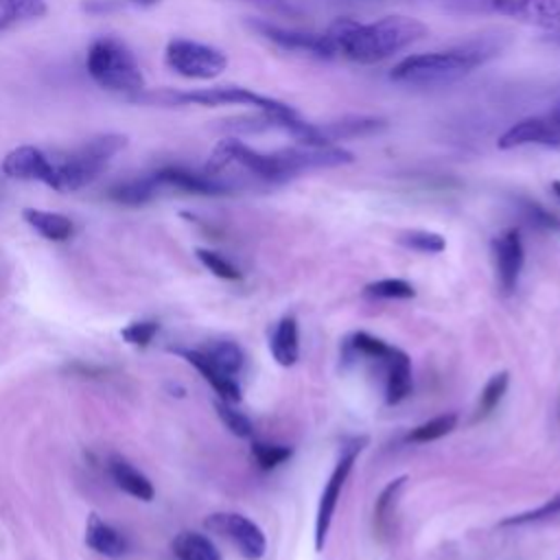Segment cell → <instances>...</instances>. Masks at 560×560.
I'll return each instance as SVG.
<instances>
[{"label": "cell", "instance_id": "1", "mask_svg": "<svg viewBox=\"0 0 560 560\" xmlns=\"http://www.w3.org/2000/svg\"><path fill=\"white\" fill-rule=\"evenodd\" d=\"M335 48L354 63H378L392 55L420 42L429 28L420 20L402 13L383 15L374 22H359L354 18H337L324 31Z\"/></svg>", "mask_w": 560, "mask_h": 560}, {"label": "cell", "instance_id": "2", "mask_svg": "<svg viewBox=\"0 0 560 560\" xmlns=\"http://www.w3.org/2000/svg\"><path fill=\"white\" fill-rule=\"evenodd\" d=\"M499 48L494 39H472L455 48L409 55L392 68L389 79L407 85L453 83L492 59Z\"/></svg>", "mask_w": 560, "mask_h": 560}, {"label": "cell", "instance_id": "3", "mask_svg": "<svg viewBox=\"0 0 560 560\" xmlns=\"http://www.w3.org/2000/svg\"><path fill=\"white\" fill-rule=\"evenodd\" d=\"M125 147H127V136L101 133L85 140L72 151L52 153L50 188L57 192H74L92 184Z\"/></svg>", "mask_w": 560, "mask_h": 560}, {"label": "cell", "instance_id": "4", "mask_svg": "<svg viewBox=\"0 0 560 560\" xmlns=\"http://www.w3.org/2000/svg\"><path fill=\"white\" fill-rule=\"evenodd\" d=\"M85 70L96 85L129 101L144 92V74L136 55L114 35H101L88 46Z\"/></svg>", "mask_w": 560, "mask_h": 560}, {"label": "cell", "instance_id": "5", "mask_svg": "<svg viewBox=\"0 0 560 560\" xmlns=\"http://www.w3.org/2000/svg\"><path fill=\"white\" fill-rule=\"evenodd\" d=\"M133 103H151V105H164V107H186V105H199V107H223V105H243L252 109L262 112H289L291 105L258 94L249 88L241 85H217V88H199V90H155V92H142L133 98Z\"/></svg>", "mask_w": 560, "mask_h": 560}, {"label": "cell", "instance_id": "6", "mask_svg": "<svg viewBox=\"0 0 560 560\" xmlns=\"http://www.w3.org/2000/svg\"><path fill=\"white\" fill-rule=\"evenodd\" d=\"M164 63L184 79L210 81V79H217L228 68V57L223 50L210 44L175 37L166 44Z\"/></svg>", "mask_w": 560, "mask_h": 560}, {"label": "cell", "instance_id": "7", "mask_svg": "<svg viewBox=\"0 0 560 560\" xmlns=\"http://www.w3.org/2000/svg\"><path fill=\"white\" fill-rule=\"evenodd\" d=\"M368 444V438H350L343 442L341 446V455L319 494V503H317V514H315V549L322 551L324 545H326V538H328V532H330V525H332V516H335V510H337V503L341 499V490L354 468V462L359 457V453L365 448Z\"/></svg>", "mask_w": 560, "mask_h": 560}, {"label": "cell", "instance_id": "8", "mask_svg": "<svg viewBox=\"0 0 560 560\" xmlns=\"http://www.w3.org/2000/svg\"><path fill=\"white\" fill-rule=\"evenodd\" d=\"M247 26L269 44L289 50V52H300L317 59H332L335 48L328 39L326 33H311V31H300V28H287L269 20H249Z\"/></svg>", "mask_w": 560, "mask_h": 560}, {"label": "cell", "instance_id": "9", "mask_svg": "<svg viewBox=\"0 0 560 560\" xmlns=\"http://www.w3.org/2000/svg\"><path fill=\"white\" fill-rule=\"evenodd\" d=\"M210 532L228 538L245 560H260L267 551L265 532L245 514L238 512H217L203 523Z\"/></svg>", "mask_w": 560, "mask_h": 560}, {"label": "cell", "instance_id": "10", "mask_svg": "<svg viewBox=\"0 0 560 560\" xmlns=\"http://www.w3.org/2000/svg\"><path fill=\"white\" fill-rule=\"evenodd\" d=\"M560 147V107L542 116L521 118L510 125L497 140V147L503 151L518 147Z\"/></svg>", "mask_w": 560, "mask_h": 560}, {"label": "cell", "instance_id": "11", "mask_svg": "<svg viewBox=\"0 0 560 560\" xmlns=\"http://www.w3.org/2000/svg\"><path fill=\"white\" fill-rule=\"evenodd\" d=\"M499 15L536 26L560 42V0H488Z\"/></svg>", "mask_w": 560, "mask_h": 560}, {"label": "cell", "instance_id": "12", "mask_svg": "<svg viewBox=\"0 0 560 560\" xmlns=\"http://www.w3.org/2000/svg\"><path fill=\"white\" fill-rule=\"evenodd\" d=\"M153 179L158 182L160 190H177L186 195H203V197H217V195H228L232 192V186L225 184L223 179L208 175L203 168L192 171L186 166L168 164L151 173Z\"/></svg>", "mask_w": 560, "mask_h": 560}, {"label": "cell", "instance_id": "13", "mask_svg": "<svg viewBox=\"0 0 560 560\" xmlns=\"http://www.w3.org/2000/svg\"><path fill=\"white\" fill-rule=\"evenodd\" d=\"M492 260L499 287L505 293H512L518 287V278L525 265V247L516 228H508L492 238Z\"/></svg>", "mask_w": 560, "mask_h": 560}, {"label": "cell", "instance_id": "14", "mask_svg": "<svg viewBox=\"0 0 560 560\" xmlns=\"http://www.w3.org/2000/svg\"><path fill=\"white\" fill-rule=\"evenodd\" d=\"M2 173L11 179H24V182H42L50 188L52 182V162L50 153L22 144L11 149L2 160Z\"/></svg>", "mask_w": 560, "mask_h": 560}, {"label": "cell", "instance_id": "15", "mask_svg": "<svg viewBox=\"0 0 560 560\" xmlns=\"http://www.w3.org/2000/svg\"><path fill=\"white\" fill-rule=\"evenodd\" d=\"M381 368L385 370V400H387V405L402 402L413 389L409 354L400 348H392V352L385 357Z\"/></svg>", "mask_w": 560, "mask_h": 560}, {"label": "cell", "instance_id": "16", "mask_svg": "<svg viewBox=\"0 0 560 560\" xmlns=\"http://www.w3.org/2000/svg\"><path fill=\"white\" fill-rule=\"evenodd\" d=\"M177 354H182L210 383V387L221 396V400H228V402H238L241 400V385L236 383V378L223 374L203 354V350H177Z\"/></svg>", "mask_w": 560, "mask_h": 560}, {"label": "cell", "instance_id": "17", "mask_svg": "<svg viewBox=\"0 0 560 560\" xmlns=\"http://www.w3.org/2000/svg\"><path fill=\"white\" fill-rule=\"evenodd\" d=\"M107 468H109V475H112L114 483L122 492H127V494H131L133 499H140V501H153L155 488H153L151 479L144 472H140L133 464H129L125 457L112 455Z\"/></svg>", "mask_w": 560, "mask_h": 560}, {"label": "cell", "instance_id": "18", "mask_svg": "<svg viewBox=\"0 0 560 560\" xmlns=\"http://www.w3.org/2000/svg\"><path fill=\"white\" fill-rule=\"evenodd\" d=\"M269 350L271 357L276 359L278 365L291 368L300 359V330H298V319L293 315H284L271 332L269 339Z\"/></svg>", "mask_w": 560, "mask_h": 560}, {"label": "cell", "instance_id": "19", "mask_svg": "<svg viewBox=\"0 0 560 560\" xmlns=\"http://www.w3.org/2000/svg\"><path fill=\"white\" fill-rule=\"evenodd\" d=\"M407 486V475L394 477L392 481L385 483L381 494L376 497L374 503V532L381 538H389L394 532V518H396V508L400 501V494Z\"/></svg>", "mask_w": 560, "mask_h": 560}, {"label": "cell", "instance_id": "20", "mask_svg": "<svg viewBox=\"0 0 560 560\" xmlns=\"http://www.w3.org/2000/svg\"><path fill=\"white\" fill-rule=\"evenodd\" d=\"M85 545L105 558H120L127 549L125 538L98 514H90L85 523Z\"/></svg>", "mask_w": 560, "mask_h": 560}, {"label": "cell", "instance_id": "21", "mask_svg": "<svg viewBox=\"0 0 560 560\" xmlns=\"http://www.w3.org/2000/svg\"><path fill=\"white\" fill-rule=\"evenodd\" d=\"M160 186L158 182L153 179V175H140V177H131V179H125V182H118L114 184L109 190H107V197L120 206H144L149 203L151 199H155L160 195Z\"/></svg>", "mask_w": 560, "mask_h": 560}, {"label": "cell", "instance_id": "22", "mask_svg": "<svg viewBox=\"0 0 560 560\" xmlns=\"http://www.w3.org/2000/svg\"><path fill=\"white\" fill-rule=\"evenodd\" d=\"M22 219L46 241H68L72 236V221L66 214L50 212V210H39V208H24Z\"/></svg>", "mask_w": 560, "mask_h": 560}, {"label": "cell", "instance_id": "23", "mask_svg": "<svg viewBox=\"0 0 560 560\" xmlns=\"http://www.w3.org/2000/svg\"><path fill=\"white\" fill-rule=\"evenodd\" d=\"M385 122L374 118V116H346L339 120H330L324 125H317L322 138L328 144H335L337 140H346V138H357V136H368L374 133L383 127Z\"/></svg>", "mask_w": 560, "mask_h": 560}, {"label": "cell", "instance_id": "24", "mask_svg": "<svg viewBox=\"0 0 560 560\" xmlns=\"http://www.w3.org/2000/svg\"><path fill=\"white\" fill-rule=\"evenodd\" d=\"M173 553L177 560H223L217 545L199 532H179L173 538Z\"/></svg>", "mask_w": 560, "mask_h": 560}, {"label": "cell", "instance_id": "25", "mask_svg": "<svg viewBox=\"0 0 560 560\" xmlns=\"http://www.w3.org/2000/svg\"><path fill=\"white\" fill-rule=\"evenodd\" d=\"M44 0H0V33L46 15Z\"/></svg>", "mask_w": 560, "mask_h": 560}, {"label": "cell", "instance_id": "26", "mask_svg": "<svg viewBox=\"0 0 560 560\" xmlns=\"http://www.w3.org/2000/svg\"><path fill=\"white\" fill-rule=\"evenodd\" d=\"M203 354L228 376H236L245 365V352L234 341H214L203 350Z\"/></svg>", "mask_w": 560, "mask_h": 560}, {"label": "cell", "instance_id": "27", "mask_svg": "<svg viewBox=\"0 0 560 560\" xmlns=\"http://www.w3.org/2000/svg\"><path fill=\"white\" fill-rule=\"evenodd\" d=\"M457 427V413L448 411V413H440L418 427H413L409 433H407V442L411 444H427V442H435L444 435H448L453 429Z\"/></svg>", "mask_w": 560, "mask_h": 560}, {"label": "cell", "instance_id": "28", "mask_svg": "<svg viewBox=\"0 0 560 560\" xmlns=\"http://www.w3.org/2000/svg\"><path fill=\"white\" fill-rule=\"evenodd\" d=\"M508 385H510V374L508 372H497L488 378V383L483 385V389L479 394V400H477L475 422L488 418L499 407V402L503 400V396L508 392Z\"/></svg>", "mask_w": 560, "mask_h": 560}, {"label": "cell", "instance_id": "29", "mask_svg": "<svg viewBox=\"0 0 560 560\" xmlns=\"http://www.w3.org/2000/svg\"><path fill=\"white\" fill-rule=\"evenodd\" d=\"M363 293L370 298H378V300H411V298H416L413 284L402 278H383V280L370 282V284H365Z\"/></svg>", "mask_w": 560, "mask_h": 560}, {"label": "cell", "instance_id": "30", "mask_svg": "<svg viewBox=\"0 0 560 560\" xmlns=\"http://www.w3.org/2000/svg\"><path fill=\"white\" fill-rule=\"evenodd\" d=\"M398 243L405 245L407 249L422 252V254H440L446 247L444 236L438 234V232H429V230H407V232H400Z\"/></svg>", "mask_w": 560, "mask_h": 560}, {"label": "cell", "instance_id": "31", "mask_svg": "<svg viewBox=\"0 0 560 560\" xmlns=\"http://www.w3.org/2000/svg\"><path fill=\"white\" fill-rule=\"evenodd\" d=\"M293 448L287 444H271V442H252V457L260 470H273L287 459H291Z\"/></svg>", "mask_w": 560, "mask_h": 560}, {"label": "cell", "instance_id": "32", "mask_svg": "<svg viewBox=\"0 0 560 560\" xmlns=\"http://www.w3.org/2000/svg\"><path fill=\"white\" fill-rule=\"evenodd\" d=\"M560 516V492H556L551 499H547L542 505L521 512V514H512L508 518H503L499 525L501 527H521V525H529V523H538V521H547Z\"/></svg>", "mask_w": 560, "mask_h": 560}, {"label": "cell", "instance_id": "33", "mask_svg": "<svg viewBox=\"0 0 560 560\" xmlns=\"http://www.w3.org/2000/svg\"><path fill=\"white\" fill-rule=\"evenodd\" d=\"M214 409H217V416L221 418V422L225 424V429H228L230 433H234L236 438H252V435H254V424H252V420H249L243 411L234 409L232 402H228V400H217V402H214Z\"/></svg>", "mask_w": 560, "mask_h": 560}, {"label": "cell", "instance_id": "34", "mask_svg": "<svg viewBox=\"0 0 560 560\" xmlns=\"http://www.w3.org/2000/svg\"><path fill=\"white\" fill-rule=\"evenodd\" d=\"M195 256L212 276H217L221 280H241V271L228 258H223L219 252H212V249H206V247H197Z\"/></svg>", "mask_w": 560, "mask_h": 560}, {"label": "cell", "instance_id": "35", "mask_svg": "<svg viewBox=\"0 0 560 560\" xmlns=\"http://www.w3.org/2000/svg\"><path fill=\"white\" fill-rule=\"evenodd\" d=\"M158 330H160V324L155 319H142V322H131L127 328H122L120 337L136 348H147L158 335Z\"/></svg>", "mask_w": 560, "mask_h": 560}, {"label": "cell", "instance_id": "36", "mask_svg": "<svg viewBox=\"0 0 560 560\" xmlns=\"http://www.w3.org/2000/svg\"><path fill=\"white\" fill-rule=\"evenodd\" d=\"M523 212H525V219L538 228H545V230H560V221L549 214L542 206L534 203V201H525L523 203Z\"/></svg>", "mask_w": 560, "mask_h": 560}, {"label": "cell", "instance_id": "37", "mask_svg": "<svg viewBox=\"0 0 560 560\" xmlns=\"http://www.w3.org/2000/svg\"><path fill=\"white\" fill-rule=\"evenodd\" d=\"M247 4H254L267 13H276V15H295L298 9L289 2V0H241Z\"/></svg>", "mask_w": 560, "mask_h": 560}, {"label": "cell", "instance_id": "38", "mask_svg": "<svg viewBox=\"0 0 560 560\" xmlns=\"http://www.w3.org/2000/svg\"><path fill=\"white\" fill-rule=\"evenodd\" d=\"M127 2H131V4H136V7H140V9H149V7L160 4L162 0H127Z\"/></svg>", "mask_w": 560, "mask_h": 560}, {"label": "cell", "instance_id": "39", "mask_svg": "<svg viewBox=\"0 0 560 560\" xmlns=\"http://www.w3.org/2000/svg\"><path fill=\"white\" fill-rule=\"evenodd\" d=\"M551 190H553V192H556V197L560 199V179H556V182L551 184Z\"/></svg>", "mask_w": 560, "mask_h": 560}]
</instances>
